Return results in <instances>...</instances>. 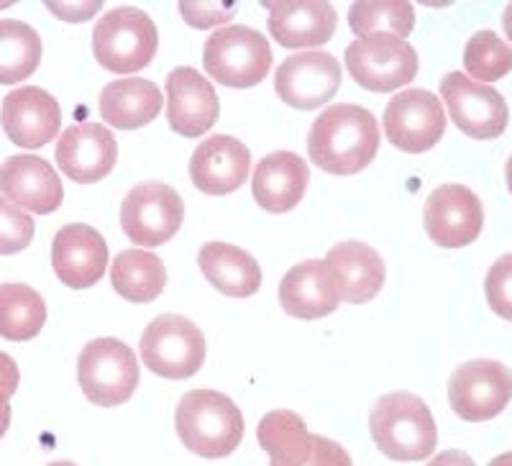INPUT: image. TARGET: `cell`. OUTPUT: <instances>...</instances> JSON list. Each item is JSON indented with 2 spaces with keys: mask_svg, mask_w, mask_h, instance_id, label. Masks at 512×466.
Wrapping results in <instances>:
<instances>
[{
  "mask_svg": "<svg viewBox=\"0 0 512 466\" xmlns=\"http://www.w3.org/2000/svg\"><path fill=\"white\" fill-rule=\"evenodd\" d=\"M157 47V26L139 8H113L95 24V59L103 70L116 72V75H131V72L144 70L157 54Z\"/></svg>",
  "mask_w": 512,
  "mask_h": 466,
  "instance_id": "4",
  "label": "cell"
},
{
  "mask_svg": "<svg viewBox=\"0 0 512 466\" xmlns=\"http://www.w3.org/2000/svg\"><path fill=\"white\" fill-rule=\"evenodd\" d=\"M141 359L154 374L187 379L205 364V336L185 315L164 313L141 336Z\"/></svg>",
  "mask_w": 512,
  "mask_h": 466,
  "instance_id": "7",
  "label": "cell"
},
{
  "mask_svg": "<svg viewBox=\"0 0 512 466\" xmlns=\"http://www.w3.org/2000/svg\"><path fill=\"white\" fill-rule=\"evenodd\" d=\"M0 123L13 144L24 149H39L59 134L62 111L47 90L18 88L3 100Z\"/></svg>",
  "mask_w": 512,
  "mask_h": 466,
  "instance_id": "18",
  "label": "cell"
},
{
  "mask_svg": "<svg viewBox=\"0 0 512 466\" xmlns=\"http://www.w3.org/2000/svg\"><path fill=\"white\" fill-rule=\"evenodd\" d=\"M47 323V305L26 285H0V336L29 341Z\"/></svg>",
  "mask_w": 512,
  "mask_h": 466,
  "instance_id": "29",
  "label": "cell"
},
{
  "mask_svg": "<svg viewBox=\"0 0 512 466\" xmlns=\"http://www.w3.org/2000/svg\"><path fill=\"white\" fill-rule=\"evenodd\" d=\"M505 177H507V187H510L512 193V157L507 159V167H505Z\"/></svg>",
  "mask_w": 512,
  "mask_h": 466,
  "instance_id": "43",
  "label": "cell"
},
{
  "mask_svg": "<svg viewBox=\"0 0 512 466\" xmlns=\"http://www.w3.org/2000/svg\"><path fill=\"white\" fill-rule=\"evenodd\" d=\"M338 285L326 262L310 259L297 264L282 277L280 282V305L292 318L303 321H318L326 318L338 308Z\"/></svg>",
  "mask_w": 512,
  "mask_h": 466,
  "instance_id": "22",
  "label": "cell"
},
{
  "mask_svg": "<svg viewBox=\"0 0 512 466\" xmlns=\"http://www.w3.org/2000/svg\"><path fill=\"white\" fill-rule=\"evenodd\" d=\"M341 88V65L328 52L292 54L274 75L280 100L297 111H313L326 105Z\"/></svg>",
  "mask_w": 512,
  "mask_h": 466,
  "instance_id": "13",
  "label": "cell"
},
{
  "mask_svg": "<svg viewBox=\"0 0 512 466\" xmlns=\"http://www.w3.org/2000/svg\"><path fill=\"white\" fill-rule=\"evenodd\" d=\"M377 149V118L354 103L326 108L308 136L310 159L328 175H356L372 164Z\"/></svg>",
  "mask_w": 512,
  "mask_h": 466,
  "instance_id": "1",
  "label": "cell"
},
{
  "mask_svg": "<svg viewBox=\"0 0 512 466\" xmlns=\"http://www.w3.org/2000/svg\"><path fill=\"white\" fill-rule=\"evenodd\" d=\"M300 466H351V456L344 446L323 436H313V449L310 456Z\"/></svg>",
  "mask_w": 512,
  "mask_h": 466,
  "instance_id": "36",
  "label": "cell"
},
{
  "mask_svg": "<svg viewBox=\"0 0 512 466\" xmlns=\"http://www.w3.org/2000/svg\"><path fill=\"white\" fill-rule=\"evenodd\" d=\"M443 131H446V113L441 100L428 90H402L384 108V134L402 152H428L441 141Z\"/></svg>",
  "mask_w": 512,
  "mask_h": 466,
  "instance_id": "12",
  "label": "cell"
},
{
  "mask_svg": "<svg viewBox=\"0 0 512 466\" xmlns=\"http://www.w3.org/2000/svg\"><path fill=\"white\" fill-rule=\"evenodd\" d=\"M221 105L208 80L192 67H177L167 77V118L180 136L208 134L218 121Z\"/></svg>",
  "mask_w": 512,
  "mask_h": 466,
  "instance_id": "15",
  "label": "cell"
},
{
  "mask_svg": "<svg viewBox=\"0 0 512 466\" xmlns=\"http://www.w3.org/2000/svg\"><path fill=\"white\" fill-rule=\"evenodd\" d=\"M52 267L62 285L72 290H88L108 267V246L95 228L70 223L59 228L54 236Z\"/></svg>",
  "mask_w": 512,
  "mask_h": 466,
  "instance_id": "16",
  "label": "cell"
},
{
  "mask_svg": "<svg viewBox=\"0 0 512 466\" xmlns=\"http://www.w3.org/2000/svg\"><path fill=\"white\" fill-rule=\"evenodd\" d=\"M41 39L24 21H0V85H16L36 72Z\"/></svg>",
  "mask_w": 512,
  "mask_h": 466,
  "instance_id": "30",
  "label": "cell"
},
{
  "mask_svg": "<svg viewBox=\"0 0 512 466\" xmlns=\"http://www.w3.org/2000/svg\"><path fill=\"white\" fill-rule=\"evenodd\" d=\"M47 8L52 13H57V16L67 18V21H82V18L93 16V13H98L100 8H103V3H85L82 8H67V6H57V3H47Z\"/></svg>",
  "mask_w": 512,
  "mask_h": 466,
  "instance_id": "38",
  "label": "cell"
},
{
  "mask_svg": "<svg viewBox=\"0 0 512 466\" xmlns=\"http://www.w3.org/2000/svg\"><path fill=\"white\" fill-rule=\"evenodd\" d=\"M236 6L228 3V6H213V3H182L180 13L185 16V21L195 29H210V26L223 24L233 16Z\"/></svg>",
  "mask_w": 512,
  "mask_h": 466,
  "instance_id": "35",
  "label": "cell"
},
{
  "mask_svg": "<svg viewBox=\"0 0 512 466\" xmlns=\"http://www.w3.org/2000/svg\"><path fill=\"white\" fill-rule=\"evenodd\" d=\"M310 169L292 152H272L254 167V200L269 213H287L305 195Z\"/></svg>",
  "mask_w": 512,
  "mask_h": 466,
  "instance_id": "24",
  "label": "cell"
},
{
  "mask_svg": "<svg viewBox=\"0 0 512 466\" xmlns=\"http://www.w3.org/2000/svg\"><path fill=\"white\" fill-rule=\"evenodd\" d=\"M8 426H11V408H8V405H0V438L6 436Z\"/></svg>",
  "mask_w": 512,
  "mask_h": 466,
  "instance_id": "40",
  "label": "cell"
},
{
  "mask_svg": "<svg viewBox=\"0 0 512 466\" xmlns=\"http://www.w3.org/2000/svg\"><path fill=\"white\" fill-rule=\"evenodd\" d=\"M441 95L451 121L472 139L487 141L505 134L510 111L500 90L492 85H479L464 72H448L441 80Z\"/></svg>",
  "mask_w": 512,
  "mask_h": 466,
  "instance_id": "11",
  "label": "cell"
},
{
  "mask_svg": "<svg viewBox=\"0 0 512 466\" xmlns=\"http://www.w3.org/2000/svg\"><path fill=\"white\" fill-rule=\"evenodd\" d=\"M185 203L164 182H141L121 203V228L136 246L154 249L167 244L182 228Z\"/></svg>",
  "mask_w": 512,
  "mask_h": 466,
  "instance_id": "8",
  "label": "cell"
},
{
  "mask_svg": "<svg viewBox=\"0 0 512 466\" xmlns=\"http://www.w3.org/2000/svg\"><path fill=\"white\" fill-rule=\"evenodd\" d=\"M269 11V31L282 47H323L336 31V8L323 0H287L264 3Z\"/></svg>",
  "mask_w": 512,
  "mask_h": 466,
  "instance_id": "21",
  "label": "cell"
},
{
  "mask_svg": "<svg viewBox=\"0 0 512 466\" xmlns=\"http://www.w3.org/2000/svg\"><path fill=\"white\" fill-rule=\"evenodd\" d=\"M118 144L98 123H77L64 131L57 144V164L64 175L80 185L108 177L116 167Z\"/></svg>",
  "mask_w": 512,
  "mask_h": 466,
  "instance_id": "17",
  "label": "cell"
},
{
  "mask_svg": "<svg viewBox=\"0 0 512 466\" xmlns=\"http://www.w3.org/2000/svg\"><path fill=\"white\" fill-rule=\"evenodd\" d=\"M466 72L479 82H497L512 70V47L495 31H477L466 41L464 49Z\"/></svg>",
  "mask_w": 512,
  "mask_h": 466,
  "instance_id": "32",
  "label": "cell"
},
{
  "mask_svg": "<svg viewBox=\"0 0 512 466\" xmlns=\"http://www.w3.org/2000/svg\"><path fill=\"white\" fill-rule=\"evenodd\" d=\"M47 466H77V464H72V461H52V464Z\"/></svg>",
  "mask_w": 512,
  "mask_h": 466,
  "instance_id": "44",
  "label": "cell"
},
{
  "mask_svg": "<svg viewBox=\"0 0 512 466\" xmlns=\"http://www.w3.org/2000/svg\"><path fill=\"white\" fill-rule=\"evenodd\" d=\"M175 428L185 449L203 459H223L239 449L244 415L228 395L216 390H192L182 395Z\"/></svg>",
  "mask_w": 512,
  "mask_h": 466,
  "instance_id": "2",
  "label": "cell"
},
{
  "mask_svg": "<svg viewBox=\"0 0 512 466\" xmlns=\"http://www.w3.org/2000/svg\"><path fill=\"white\" fill-rule=\"evenodd\" d=\"M111 282L121 298L131 303H152L167 285V269L152 251L126 249L113 262Z\"/></svg>",
  "mask_w": 512,
  "mask_h": 466,
  "instance_id": "28",
  "label": "cell"
},
{
  "mask_svg": "<svg viewBox=\"0 0 512 466\" xmlns=\"http://www.w3.org/2000/svg\"><path fill=\"white\" fill-rule=\"evenodd\" d=\"M18 364L13 362L11 356L0 351V405H8V400L13 397V392L18 390Z\"/></svg>",
  "mask_w": 512,
  "mask_h": 466,
  "instance_id": "37",
  "label": "cell"
},
{
  "mask_svg": "<svg viewBox=\"0 0 512 466\" xmlns=\"http://www.w3.org/2000/svg\"><path fill=\"white\" fill-rule=\"evenodd\" d=\"M484 290H487L489 308L505 321H512V254H505L492 264Z\"/></svg>",
  "mask_w": 512,
  "mask_h": 466,
  "instance_id": "34",
  "label": "cell"
},
{
  "mask_svg": "<svg viewBox=\"0 0 512 466\" xmlns=\"http://www.w3.org/2000/svg\"><path fill=\"white\" fill-rule=\"evenodd\" d=\"M205 280L228 298H251L262 285V269L251 254L223 241H210L198 254Z\"/></svg>",
  "mask_w": 512,
  "mask_h": 466,
  "instance_id": "26",
  "label": "cell"
},
{
  "mask_svg": "<svg viewBox=\"0 0 512 466\" xmlns=\"http://www.w3.org/2000/svg\"><path fill=\"white\" fill-rule=\"evenodd\" d=\"M336 277L338 298L344 303H369L384 285V262L369 244L341 241L323 259Z\"/></svg>",
  "mask_w": 512,
  "mask_h": 466,
  "instance_id": "23",
  "label": "cell"
},
{
  "mask_svg": "<svg viewBox=\"0 0 512 466\" xmlns=\"http://www.w3.org/2000/svg\"><path fill=\"white\" fill-rule=\"evenodd\" d=\"M256 441L272 459V466H300L310 456L313 436L300 415L290 410H274L259 420Z\"/></svg>",
  "mask_w": 512,
  "mask_h": 466,
  "instance_id": "27",
  "label": "cell"
},
{
  "mask_svg": "<svg viewBox=\"0 0 512 466\" xmlns=\"http://www.w3.org/2000/svg\"><path fill=\"white\" fill-rule=\"evenodd\" d=\"M249 169V146L233 136H210L190 159L192 182L205 195H228L239 190L249 177Z\"/></svg>",
  "mask_w": 512,
  "mask_h": 466,
  "instance_id": "20",
  "label": "cell"
},
{
  "mask_svg": "<svg viewBox=\"0 0 512 466\" xmlns=\"http://www.w3.org/2000/svg\"><path fill=\"white\" fill-rule=\"evenodd\" d=\"M162 90L152 80L128 77L108 82L100 93V116L116 129L131 131L152 123L162 111Z\"/></svg>",
  "mask_w": 512,
  "mask_h": 466,
  "instance_id": "25",
  "label": "cell"
},
{
  "mask_svg": "<svg viewBox=\"0 0 512 466\" xmlns=\"http://www.w3.org/2000/svg\"><path fill=\"white\" fill-rule=\"evenodd\" d=\"M425 231L443 249H461L477 241L484 226V208L464 185L436 187L425 200Z\"/></svg>",
  "mask_w": 512,
  "mask_h": 466,
  "instance_id": "14",
  "label": "cell"
},
{
  "mask_svg": "<svg viewBox=\"0 0 512 466\" xmlns=\"http://www.w3.org/2000/svg\"><path fill=\"white\" fill-rule=\"evenodd\" d=\"M502 26H505L507 39L512 41V3H510V6L505 8V13H502Z\"/></svg>",
  "mask_w": 512,
  "mask_h": 466,
  "instance_id": "41",
  "label": "cell"
},
{
  "mask_svg": "<svg viewBox=\"0 0 512 466\" xmlns=\"http://www.w3.org/2000/svg\"><path fill=\"white\" fill-rule=\"evenodd\" d=\"M203 67L218 85L254 88L272 67V49L259 31L249 26H226L205 41Z\"/></svg>",
  "mask_w": 512,
  "mask_h": 466,
  "instance_id": "5",
  "label": "cell"
},
{
  "mask_svg": "<svg viewBox=\"0 0 512 466\" xmlns=\"http://www.w3.org/2000/svg\"><path fill=\"white\" fill-rule=\"evenodd\" d=\"M77 382L85 397L100 408L123 405L139 387L136 354L118 338H95L80 351Z\"/></svg>",
  "mask_w": 512,
  "mask_h": 466,
  "instance_id": "6",
  "label": "cell"
},
{
  "mask_svg": "<svg viewBox=\"0 0 512 466\" xmlns=\"http://www.w3.org/2000/svg\"><path fill=\"white\" fill-rule=\"evenodd\" d=\"M428 466H477L472 456H466L464 451H443Z\"/></svg>",
  "mask_w": 512,
  "mask_h": 466,
  "instance_id": "39",
  "label": "cell"
},
{
  "mask_svg": "<svg viewBox=\"0 0 512 466\" xmlns=\"http://www.w3.org/2000/svg\"><path fill=\"white\" fill-rule=\"evenodd\" d=\"M512 400V372L492 359L461 364L448 382V402L459 418L469 423L492 420Z\"/></svg>",
  "mask_w": 512,
  "mask_h": 466,
  "instance_id": "10",
  "label": "cell"
},
{
  "mask_svg": "<svg viewBox=\"0 0 512 466\" xmlns=\"http://www.w3.org/2000/svg\"><path fill=\"white\" fill-rule=\"evenodd\" d=\"M377 449L387 459L423 461L436 451L438 431L431 410L413 392H390L374 402L369 415Z\"/></svg>",
  "mask_w": 512,
  "mask_h": 466,
  "instance_id": "3",
  "label": "cell"
},
{
  "mask_svg": "<svg viewBox=\"0 0 512 466\" xmlns=\"http://www.w3.org/2000/svg\"><path fill=\"white\" fill-rule=\"evenodd\" d=\"M34 218L0 195V254H18L34 239Z\"/></svg>",
  "mask_w": 512,
  "mask_h": 466,
  "instance_id": "33",
  "label": "cell"
},
{
  "mask_svg": "<svg viewBox=\"0 0 512 466\" xmlns=\"http://www.w3.org/2000/svg\"><path fill=\"white\" fill-rule=\"evenodd\" d=\"M415 24V11L410 3L402 0H387V3H354L349 8V26L359 39L369 36H410Z\"/></svg>",
  "mask_w": 512,
  "mask_h": 466,
  "instance_id": "31",
  "label": "cell"
},
{
  "mask_svg": "<svg viewBox=\"0 0 512 466\" xmlns=\"http://www.w3.org/2000/svg\"><path fill=\"white\" fill-rule=\"evenodd\" d=\"M0 193L16 208L47 216L62 205L64 187L54 167L34 154H16L0 167Z\"/></svg>",
  "mask_w": 512,
  "mask_h": 466,
  "instance_id": "19",
  "label": "cell"
},
{
  "mask_svg": "<svg viewBox=\"0 0 512 466\" xmlns=\"http://www.w3.org/2000/svg\"><path fill=\"white\" fill-rule=\"evenodd\" d=\"M346 67L361 88L392 93L418 75V52L397 36H369L346 47Z\"/></svg>",
  "mask_w": 512,
  "mask_h": 466,
  "instance_id": "9",
  "label": "cell"
},
{
  "mask_svg": "<svg viewBox=\"0 0 512 466\" xmlns=\"http://www.w3.org/2000/svg\"><path fill=\"white\" fill-rule=\"evenodd\" d=\"M487 466H512V451H510V454H500L497 459L489 461Z\"/></svg>",
  "mask_w": 512,
  "mask_h": 466,
  "instance_id": "42",
  "label": "cell"
}]
</instances>
